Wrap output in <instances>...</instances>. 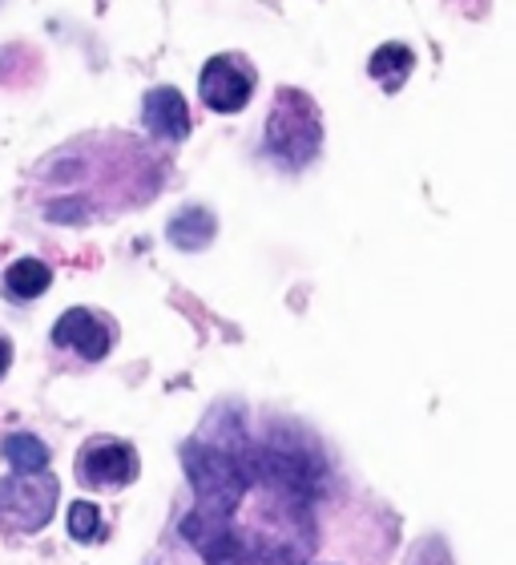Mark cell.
I'll return each instance as SVG.
<instances>
[{
  "instance_id": "6da1fadb",
  "label": "cell",
  "mask_w": 516,
  "mask_h": 565,
  "mask_svg": "<svg viewBox=\"0 0 516 565\" xmlns=\"http://www.w3.org/2000/svg\"><path fill=\"white\" fill-rule=\"evenodd\" d=\"M323 146V118L303 89H279L267 121V153L279 166H307Z\"/></svg>"
},
{
  "instance_id": "7a4b0ae2",
  "label": "cell",
  "mask_w": 516,
  "mask_h": 565,
  "mask_svg": "<svg viewBox=\"0 0 516 565\" xmlns=\"http://www.w3.org/2000/svg\"><path fill=\"white\" fill-rule=\"evenodd\" d=\"M57 513V477L41 472H12L0 481V525L17 533L45 530Z\"/></svg>"
},
{
  "instance_id": "3957f363",
  "label": "cell",
  "mask_w": 516,
  "mask_h": 565,
  "mask_svg": "<svg viewBox=\"0 0 516 565\" xmlns=\"http://www.w3.org/2000/svg\"><path fill=\"white\" fill-rule=\"evenodd\" d=\"M77 477L85 489H126L138 477V452L121 440H89L77 457Z\"/></svg>"
},
{
  "instance_id": "277c9868",
  "label": "cell",
  "mask_w": 516,
  "mask_h": 565,
  "mask_svg": "<svg viewBox=\"0 0 516 565\" xmlns=\"http://www.w3.org/2000/svg\"><path fill=\"white\" fill-rule=\"evenodd\" d=\"M198 94L214 114H238V109H247L250 94H255V73L238 57H214L202 70Z\"/></svg>"
},
{
  "instance_id": "5b68a950",
  "label": "cell",
  "mask_w": 516,
  "mask_h": 565,
  "mask_svg": "<svg viewBox=\"0 0 516 565\" xmlns=\"http://www.w3.org/2000/svg\"><path fill=\"white\" fill-rule=\"evenodd\" d=\"M53 343L77 352L82 360H89V364H97V360H106L114 335H109V328L94 316V311L73 307V311H65V316L57 319V328H53Z\"/></svg>"
},
{
  "instance_id": "8992f818",
  "label": "cell",
  "mask_w": 516,
  "mask_h": 565,
  "mask_svg": "<svg viewBox=\"0 0 516 565\" xmlns=\"http://www.w3.org/2000/svg\"><path fill=\"white\" fill-rule=\"evenodd\" d=\"M141 121H146V130H150L153 138L186 141V134H190L186 97L178 94L174 85H158V89H150L146 106H141Z\"/></svg>"
},
{
  "instance_id": "52a82bcc",
  "label": "cell",
  "mask_w": 516,
  "mask_h": 565,
  "mask_svg": "<svg viewBox=\"0 0 516 565\" xmlns=\"http://www.w3.org/2000/svg\"><path fill=\"white\" fill-rule=\"evenodd\" d=\"M214 231H218V223H214V214L206 211V206H182V211L170 218V226H165V238H170L178 250H206Z\"/></svg>"
},
{
  "instance_id": "ba28073f",
  "label": "cell",
  "mask_w": 516,
  "mask_h": 565,
  "mask_svg": "<svg viewBox=\"0 0 516 565\" xmlns=\"http://www.w3.org/2000/svg\"><path fill=\"white\" fill-rule=\"evenodd\" d=\"M411 65H416V57H411L408 45H384L372 53V65H367V70H372V77L384 85L387 94H396L399 85L408 82Z\"/></svg>"
},
{
  "instance_id": "9c48e42d",
  "label": "cell",
  "mask_w": 516,
  "mask_h": 565,
  "mask_svg": "<svg viewBox=\"0 0 516 565\" xmlns=\"http://www.w3.org/2000/svg\"><path fill=\"white\" fill-rule=\"evenodd\" d=\"M49 282H53V271L41 259H17L4 271V291L12 299H36V295L49 291Z\"/></svg>"
},
{
  "instance_id": "30bf717a",
  "label": "cell",
  "mask_w": 516,
  "mask_h": 565,
  "mask_svg": "<svg viewBox=\"0 0 516 565\" xmlns=\"http://www.w3.org/2000/svg\"><path fill=\"white\" fill-rule=\"evenodd\" d=\"M0 452L17 472H41L49 465V448L45 440H36L33 433H12L0 440Z\"/></svg>"
},
{
  "instance_id": "8fae6325",
  "label": "cell",
  "mask_w": 516,
  "mask_h": 565,
  "mask_svg": "<svg viewBox=\"0 0 516 565\" xmlns=\"http://www.w3.org/2000/svg\"><path fill=\"white\" fill-rule=\"evenodd\" d=\"M69 533L73 542H97L101 537V513H97V505H89V501L69 505Z\"/></svg>"
},
{
  "instance_id": "7c38bea8",
  "label": "cell",
  "mask_w": 516,
  "mask_h": 565,
  "mask_svg": "<svg viewBox=\"0 0 516 565\" xmlns=\"http://www.w3.org/2000/svg\"><path fill=\"white\" fill-rule=\"evenodd\" d=\"M411 565H452V554H448V545L440 537H428V542L416 545Z\"/></svg>"
},
{
  "instance_id": "4fadbf2b",
  "label": "cell",
  "mask_w": 516,
  "mask_h": 565,
  "mask_svg": "<svg viewBox=\"0 0 516 565\" xmlns=\"http://www.w3.org/2000/svg\"><path fill=\"white\" fill-rule=\"evenodd\" d=\"M9 364H12V343L4 340V335H0V376L9 372Z\"/></svg>"
}]
</instances>
